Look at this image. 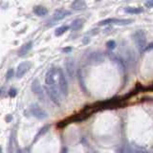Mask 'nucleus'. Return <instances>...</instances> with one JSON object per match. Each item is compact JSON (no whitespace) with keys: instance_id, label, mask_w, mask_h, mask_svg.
Returning <instances> with one entry per match:
<instances>
[{"instance_id":"1","label":"nucleus","mask_w":153,"mask_h":153,"mask_svg":"<svg viewBox=\"0 0 153 153\" xmlns=\"http://www.w3.org/2000/svg\"><path fill=\"white\" fill-rule=\"evenodd\" d=\"M56 77H58V69L55 67H51L46 73L45 76V84L46 87L53 90H59L58 86L57 85Z\"/></svg>"},{"instance_id":"2","label":"nucleus","mask_w":153,"mask_h":153,"mask_svg":"<svg viewBox=\"0 0 153 153\" xmlns=\"http://www.w3.org/2000/svg\"><path fill=\"white\" fill-rule=\"evenodd\" d=\"M132 38L140 52H143L146 47V35L143 30H138L132 35Z\"/></svg>"},{"instance_id":"3","label":"nucleus","mask_w":153,"mask_h":153,"mask_svg":"<svg viewBox=\"0 0 153 153\" xmlns=\"http://www.w3.org/2000/svg\"><path fill=\"white\" fill-rule=\"evenodd\" d=\"M58 82L59 92L63 97H67L68 95V82L65 77V74L61 68H58Z\"/></svg>"},{"instance_id":"4","label":"nucleus","mask_w":153,"mask_h":153,"mask_svg":"<svg viewBox=\"0 0 153 153\" xmlns=\"http://www.w3.org/2000/svg\"><path fill=\"white\" fill-rule=\"evenodd\" d=\"M31 66H32V64H31V62L28 60L21 62V63L17 66L16 70H15V77H16L17 79H21V78L31 69Z\"/></svg>"},{"instance_id":"5","label":"nucleus","mask_w":153,"mask_h":153,"mask_svg":"<svg viewBox=\"0 0 153 153\" xmlns=\"http://www.w3.org/2000/svg\"><path fill=\"white\" fill-rule=\"evenodd\" d=\"M30 111H31V114H32L35 118L38 119V120H44V119L48 117L46 111H44L41 107H39V106L36 104H33L31 106Z\"/></svg>"},{"instance_id":"6","label":"nucleus","mask_w":153,"mask_h":153,"mask_svg":"<svg viewBox=\"0 0 153 153\" xmlns=\"http://www.w3.org/2000/svg\"><path fill=\"white\" fill-rule=\"evenodd\" d=\"M31 88H32V91L34 92V94L38 97L41 101L44 99V92H43V88L40 85V82L38 80H34L32 82V85H31Z\"/></svg>"},{"instance_id":"7","label":"nucleus","mask_w":153,"mask_h":153,"mask_svg":"<svg viewBox=\"0 0 153 153\" xmlns=\"http://www.w3.org/2000/svg\"><path fill=\"white\" fill-rule=\"evenodd\" d=\"M71 14L70 11H67V10H64V9H59V10H57L54 14V17H53V19L58 21V20H61L63 19L67 16V15H69Z\"/></svg>"},{"instance_id":"8","label":"nucleus","mask_w":153,"mask_h":153,"mask_svg":"<svg viewBox=\"0 0 153 153\" xmlns=\"http://www.w3.org/2000/svg\"><path fill=\"white\" fill-rule=\"evenodd\" d=\"M33 12L36 15H38V16H45L48 14V9L42 5H36L34 7Z\"/></svg>"},{"instance_id":"9","label":"nucleus","mask_w":153,"mask_h":153,"mask_svg":"<svg viewBox=\"0 0 153 153\" xmlns=\"http://www.w3.org/2000/svg\"><path fill=\"white\" fill-rule=\"evenodd\" d=\"M83 24H84V20L82 18H77V19L72 21V23L69 27L72 31H79L83 27Z\"/></svg>"},{"instance_id":"10","label":"nucleus","mask_w":153,"mask_h":153,"mask_svg":"<svg viewBox=\"0 0 153 153\" xmlns=\"http://www.w3.org/2000/svg\"><path fill=\"white\" fill-rule=\"evenodd\" d=\"M71 7L75 11H82V10H85L87 5L85 2L82 1V0H76V1H74L72 3Z\"/></svg>"},{"instance_id":"11","label":"nucleus","mask_w":153,"mask_h":153,"mask_svg":"<svg viewBox=\"0 0 153 153\" xmlns=\"http://www.w3.org/2000/svg\"><path fill=\"white\" fill-rule=\"evenodd\" d=\"M32 47H33V41H29V42L25 43L22 47L18 50V56H19V57L25 56L31 49H32Z\"/></svg>"},{"instance_id":"12","label":"nucleus","mask_w":153,"mask_h":153,"mask_svg":"<svg viewBox=\"0 0 153 153\" xmlns=\"http://www.w3.org/2000/svg\"><path fill=\"white\" fill-rule=\"evenodd\" d=\"M104 60V58H102V56L101 55V53H93V54L90 55L89 57V63H99V62H101Z\"/></svg>"},{"instance_id":"13","label":"nucleus","mask_w":153,"mask_h":153,"mask_svg":"<svg viewBox=\"0 0 153 153\" xmlns=\"http://www.w3.org/2000/svg\"><path fill=\"white\" fill-rule=\"evenodd\" d=\"M132 22H133V19H129V18H123V19L112 18V24L120 25V26H126V25H129Z\"/></svg>"},{"instance_id":"14","label":"nucleus","mask_w":153,"mask_h":153,"mask_svg":"<svg viewBox=\"0 0 153 153\" xmlns=\"http://www.w3.org/2000/svg\"><path fill=\"white\" fill-rule=\"evenodd\" d=\"M124 12L130 14H142L143 10L141 7H126L124 8Z\"/></svg>"},{"instance_id":"15","label":"nucleus","mask_w":153,"mask_h":153,"mask_svg":"<svg viewBox=\"0 0 153 153\" xmlns=\"http://www.w3.org/2000/svg\"><path fill=\"white\" fill-rule=\"evenodd\" d=\"M66 67H67L68 75H69L71 78H73L74 77V73H75V66H74L73 59H67Z\"/></svg>"},{"instance_id":"16","label":"nucleus","mask_w":153,"mask_h":153,"mask_svg":"<svg viewBox=\"0 0 153 153\" xmlns=\"http://www.w3.org/2000/svg\"><path fill=\"white\" fill-rule=\"evenodd\" d=\"M69 29H70L69 26H61V27H58V28H57V29H56V31H55V36H60L63 35V34L66 33Z\"/></svg>"},{"instance_id":"17","label":"nucleus","mask_w":153,"mask_h":153,"mask_svg":"<svg viewBox=\"0 0 153 153\" xmlns=\"http://www.w3.org/2000/svg\"><path fill=\"white\" fill-rule=\"evenodd\" d=\"M49 127H50V126H49V124H47V126H43L42 128L39 130V132L37 133L36 135V137H35V140H34V142H36V140L39 138L40 136H41V135H43V134H44V133H46V132H47V131H48V129H49Z\"/></svg>"},{"instance_id":"18","label":"nucleus","mask_w":153,"mask_h":153,"mask_svg":"<svg viewBox=\"0 0 153 153\" xmlns=\"http://www.w3.org/2000/svg\"><path fill=\"white\" fill-rule=\"evenodd\" d=\"M14 131L11 134L10 137V142H9V148H8V153H14L15 151L14 150Z\"/></svg>"},{"instance_id":"19","label":"nucleus","mask_w":153,"mask_h":153,"mask_svg":"<svg viewBox=\"0 0 153 153\" xmlns=\"http://www.w3.org/2000/svg\"><path fill=\"white\" fill-rule=\"evenodd\" d=\"M106 47L109 50H113L116 48V42H115L114 40H108V41L106 42Z\"/></svg>"},{"instance_id":"20","label":"nucleus","mask_w":153,"mask_h":153,"mask_svg":"<svg viewBox=\"0 0 153 153\" xmlns=\"http://www.w3.org/2000/svg\"><path fill=\"white\" fill-rule=\"evenodd\" d=\"M14 76V70L12 69V68H11V69H9L7 71V73H6V80H10Z\"/></svg>"},{"instance_id":"21","label":"nucleus","mask_w":153,"mask_h":153,"mask_svg":"<svg viewBox=\"0 0 153 153\" xmlns=\"http://www.w3.org/2000/svg\"><path fill=\"white\" fill-rule=\"evenodd\" d=\"M108 24H112V18H107V19H104L102 21H99L98 23L99 26H104V25H108Z\"/></svg>"},{"instance_id":"22","label":"nucleus","mask_w":153,"mask_h":153,"mask_svg":"<svg viewBox=\"0 0 153 153\" xmlns=\"http://www.w3.org/2000/svg\"><path fill=\"white\" fill-rule=\"evenodd\" d=\"M8 94H9V96H10V97H12V98H14V97H15V96H16V94H17V90L15 88H11L10 90H9Z\"/></svg>"},{"instance_id":"23","label":"nucleus","mask_w":153,"mask_h":153,"mask_svg":"<svg viewBox=\"0 0 153 153\" xmlns=\"http://www.w3.org/2000/svg\"><path fill=\"white\" fill-rule=\"evenodd\" d=\"M145 6L146 8H153V0H148V1L145 2Z\"/></svg>"},{"instance_id":"24","label":"nucleus","mask_w":153,"mask_h":153,"mask_svg":"<svg viewBox=\"0 0 153 153\" xmlns=\"http://www.w3.org/2000/svg\"><path fill=\"white\" fill-rule=\"evenodd\" d=\"M5 120H6V121H7V123H11V121H12V115H10V114H9L8 116H6Z\"/></svg>"},{"instance_id":"25","label":"nucleus","mask_w":153,"mask_h":153,"mask_svg":"<svg viewBox=\"0 0 153 153\" xmlns=\"http://www.w3.org/2000/svg\"><path fill=\"white\" fill-rule=\"evenodd\" d=\"M151 49H153V43H150L148 46H146L145 51H149V50H151Z\"/></svg>"},{"instance_id":"26","label":"nucleus","mask_w":153,"mask_h":153,"mask_svg":"<svg viewBox=\"0 0 153 153\" xmlns=\"http://www.w3.org/2000/svg\"><path fill=\"white\" fill-rule=\"evenodd\" d=\"M117 153H124V150H123V148H118V150H117Z\"/></svg>"},{"instance_id":"27","label":"nucleus","mask_w":153,"mask_h":153,"mask_svg":"<svg viewBox=\"0 0 153 153\" xmlns=\"http://www.w3.org/2000/svg\"><path fill=\"white\" fill-rule=\"evenodd\" d=\"M17 153H28V151H26L25 149H18V151H17Z\"/></svg>"},{"instance_id":"28","label":"nucleus","mask_w":153,"mask_h":153,"mask_svg":"<svg viewBox=\"0 0 153 153\" xmlns=\"http://www.w3.org/2000/svg\"><path fill=\"white\" fill-rule=\"evenodd\" d=\"M135 153H146L145 151H143V150H137Z\"/></svg>"},{"instance_id":"29","label":"nucleus","mask_w":153,"mask_h":153,"mask_svg":"<svg viewBox=\"0 0 153 153\" xmlns=\"http://www.w3.org/2000/svg\"><path fill=\"white\" fill-rule=\"evenodd\" d=\"M71 48H66V49H64V51H71Z\"/></svg>"}]
</instances>
